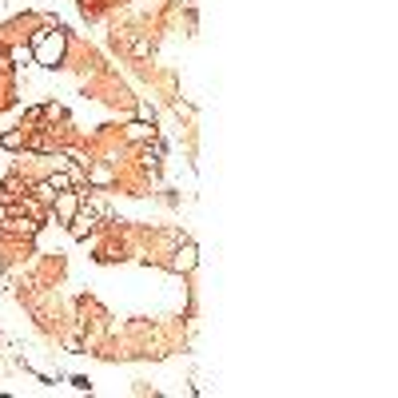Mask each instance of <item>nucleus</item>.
Wrapping results in <instances>:
<instances>
[{
    "label": "nucleus",
    "mask_w": 398,
    "mask_h": 398,
    "mask_svg": "<svg viewBox=\"0 0 398 398\" xmlns=\"http://www.w3.org/2000/svg\"><path fill=\"white\" fill-rule=\"evenodd\" d=\"M64 52H68V36L60 32V28H40V32H32V60L40 68H56L64 60Z\"/></svg>",
    "instance_id": "1"
},
{
    "label": "nucleus",
    "mask_w": 398,
    "mask_h": 398,
    "mask_svg": "<svg viewBox=\"0 0 398 398\" xmlns=\"http://www.w3.org/2000/svg\"><path fill=\"white\" fill-rule=\"evenodd\" d=\"M44 223L32 219V215H8V219H0V239H16V243H32L36 235H40Z\"/></svg>",
    "instance_id": "2"
},
{
    "label": "nucleus",
    "mask_w": 398,
    "mask_h": 398,
    "mask_svg": "<svg viewBox=\"0 0 398 398\" xmlns=\"http://www.w3.org/2000/svg\"><path fill=\"white\" fill-rule=\"evenodd\" d=\"M80 207H84V188H68V191H60V195H56V203L48 207V219H52V223H64V227H68V219H72Z\"/></svg>",
    "instance_id": "3"
},
{
    "label": "nucleus",
    "mask_w": 398,
    "mask_h": 398,
    "mask_svg": "<svg viewBox=\"0 0 398 398\" xmlns=\"http://www.w3.org/2000/svg\"><path fill=\"white\" fill-rule=\"evenodd\" d=\"M96 227H100V215L88 207V203H84V207H80L76 215L68 219V235H72V239H88V235L96 231Z\"/></svg>",
    "instance_id": "4"
},
{
    "label": "nucleus",
    "mask_w": 398,
    "mask_h": 398,
    "mask_svg": "<svg viewBox=\"0 0 398 398\" xmlns=\"http://www.w3.org/2000/svg\"><path fill=\"white\" fill-rule=\"evenodd\" d=\"M191 267H195V247H191V243H179L176 247V259H167V271L183 275V271H191Z\"/></svg>",
    "instance_id": "5"
},
{
    "label": "nucleus",
    "mask_w": 398,
    "mask_h": 398,
    "mask_svg": "<svg viewBox=\"0 0 398 398\" xmlns=\"http://www.w3.org/2000/svg\"><path fill=\"white\" fill-rule=\"evenodd\" d=\"M123 140L128 144H144V140H155V128L147 120H132L128 128H123Z\"/></svg>",
    "instance_id": "6"
},
{
    "label": "nucleus",
    "mask_w": 398,
    "mask_h": 398,
    "mask_svg": "<svg viewBox=\"0 0 398 398\" xmlns=\"http://www.w3.org/2000/svg\"><path fill=\"white\" fill-rule=\"evenodd\" d=\"M24 140H28V128H4V132H0V147H8V152H20L24 147Z\"/></svg>",
    "instance_id": "7"
},
{
    "label": "nucleus",
    "mask_w": 398,
    "mask_h": 398,
    "mask_svg": "<svg viewBox=\"0 0 398 398\" xmlns=\"http://www.w3.org/2000/svg\"><path fill=\"white\" fill-rule=\"evenodd\" d=\"M32 195L40 199V203H44V207H52V203H56V191L48 188V179H40V183H32Z\"/></svg>",
    "instance_id": "8"
},
{
    "label": "nucleus",
    "mask_w": 398,
    "mask_h": 398,
    "mask_svg": "<svg viewBox=\"0 0 398 398\" xmlns=\"http://www.w3.org/2000/svg\"><path fill=\"white\" fill-rule=\"evenodd\" d=\"M48 188H52L56 195H60V191L72 188V176H68V171H52V176H48Z\"/></svg>",
    "instance_id": "9"
},
{
    "label": "nucleus",
    "mask_w": 398,
    "mask_h": 398,
    "mask_svg": "<svg viewBox=\"0 0 398 398\" xmlns=\"http://www.w3.org/2000/svg\"><path fill=\"white\" fill-rule=\"evenodd\" d=\"M44 120H64V104H44Z\"/></svg>",
    "instance_id": "10"
},
{
    "label": "nucleus",
    "mask_w": 398,
    "mask_h": 398,
    "mask_svg": "<svg viewBox=\"0 0 398 398\" xmlns=\"http://www.w3.org/2000/svg\"><path fill=\"white\" fill-rule=\"evenodd\" d=\"M0 72H8V52L0 48Z\"/></svg>",
    "instance_id": "11"
}]
</instances>
